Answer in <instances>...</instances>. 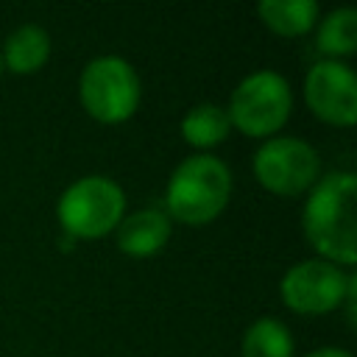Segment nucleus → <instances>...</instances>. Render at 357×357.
Masks as SVG:
<instances>
[{
    "label": "nucleus",
    "mask_w": 357,
    "mask_h": 357,
    "mask_svg": "<svg viewBox=\"0 0 357 357\" xmlns=\"http://www.w3.org/2000/svg\"><path fill=\"white\" fill-rule=\"evenodd\" d=\"M81 103L100 123H123L137 112L139 78L120 56L92 59L81 73Z\"/></svg>",
    "instance_id": "obj_5"
},
{
    "label": "nucleus",
    "mask_w": 357,
    "mask_h": 357,
    "mask_svg": "<svg viewBox=\"0 0 357 357\" xmlns=\"http://www.w3.org/2000/svg\"><path fill=\"white\" fill-rule=\"evenodd\" d=\"M126 195L106 176H84L59 198V223L73 237H103L123 220Z\"/></svg>",
    "instance_id": "obj_4"
},
{
    "label": "nucleus",
    "mask_w": 357,
    "mask_h": 357,
    "mask_svg": "<svg viewBox=\"0 0 357 357\" xmlns=\"http://www.w3.org/2000/svg\"><path fill=\"white\" fill-rule=\"evenodd\" d=\"M293 109V92L287 81L273 70H257L245 75L229 100V123L248 137L276 134Z\"/></svg>",
    "instance_id": "obj_3"
},
{
    "label": "nucleus",
    "mask_w": 357,
    "mask_h": 357,
    "mask_svg": "<svg viewBox=\"0 0 357 357\" xmlns=\"http://www.w3.org/2000/svg\"><path fill=\"white\" fill-rule=\"evenodd\" d=\"M257 11L259 20L282 36L307 33L318 17V6L312 0H262Z\"/></svg>",
    "instance_id": "obj_11"
},
{
    "label": "nucleus",
    "mask_w": 357,
    "mask_h": 357,
    "mask_svg": "<svg viewBox=\"0 0 357 357\" xmlns=\"http://www.w3.org/2000/svg\"><path fill=\"white\" fill-rule=\"evenodd\" d=\"M0 67H3V59H0Z\"/></svg>",
    "instance_id": "obj_16"
},
{
    "label": "nucleus",
    "mask_w": 357,
    "mask_h": 357,
    "mask_svg": "<svg viewBox=\"0 0 357 357\" xmlns=\"http://www.w3.org/2000/svg\"><path fill=\"white\" fill-rule=\"evenodd\" d=\"M307 106L332 126H354L357 120V78L335 59L315 61L304 78Z\"/></svg>",
    "instance_id": "obj_8"
},
{
    "label": "nucleus",
    "mask_w": 357,
    "mask_h": 357,
    "mask_svg": "<svg viewBox=\"0 0 357 357\" xmlns=\"http://www.w3.org/2000/svg\"><path fill=\"white\" fill-rule=\"evenodd\" d=\"M354 195L357 181L351 173H329L312 184L304 204L301 223L304 234L326 262L354 265L357 234H354Z\"/></svg>",
    "instance_id": "obj_1"
},
{
    "label": "nucleus",
    "mask_w": 357,
    "mask_h": 357,
    "mask_svg": "<svg viewBox=\"0 0 357 357\" xmlns=\"http://www.w3.org/2000/svg\"><path fill=\"white\" fill-rule=\"evenodd\" d=\"M229 128H231V123H229L226 109H220L215 103H198L181 120V134L195 148H212V145L223 142L229 137Z\"/></svg>",
    "instance_id": "obj_12"
},
{
    "label": "nucleus",
    "mask_w": 357,
    "mask_h": 357,
    "mask_svg": "<svg viewBox=\"0 0 357 357\" xmlns=\"http://www.w3.org/2000/svg\"><path fill=\"white\" fill-rule=\"evenodd\" d=\"M231 195V173L229 167L209 153L187 156L167 181V209L173 218L190 226H201L215 220Z\"/></svg>",
    "instance_id": "obj_2"
},
{
    "label": "nucleus",
    "mask_w": 357,
    "mask_h": 357,
    "mask_svg": "<svg viewBox=\"0 0 357 357\" xmlns=\"http://www.w3.org/2000/svg\"><path fill=\"white\" fill-rule=\"evenodd\" d=\"M318 153L296 137H273L254 153L257 181L276 195H298L318 181Z\"/></svg>",
    "instance_id": "obj_7"
},
{
    "label": "nucleus",
    "mask_w": 357,
    "mask_h": 357,
    "mask_svg": "<svg viewBox=\"0 0 357 357\" xmlns=\"http://www.w3.org/2000/svg\"><path fill=\"white\" fill-rule=\"evenodd\" d=\"M318 47L326 56H349L357 50V11L337 8L318 25Z\"/></svg>",
    "instance_id": "obj_14"
},
{
    "label": "nucleus",
    "mask_w": 357,
    "mask_h": 357,
    "mask_svg": "<svg viewBox=\"0 0 357 357\" xmlns=\"http://www.w3.org/2000/svg\"><path fill=\"white\" fill-rule=\"evenodd\" d=\"M307 357H351L346 349H335V346H329V349H318V351H310Z\"/></svg>",
    "instance_id": "obj_15"
},
{
    "label": "nucleus",
    "mask_w": 357,
    "mask_h": 357,
    "mask_svg": "<svg viewBox=\"0 0 357 357\" xmlns=\"http://www.w3.org/2000/svg\"><path fill=\"white\" fill-rule=\"evenodd\" d=\"M351 287H357V279L351 273H343L335 262L304 259L282 276L279 293H282V301L293 312L324 315L340 307Z\"/></svg>",
    "instance_id": "obj_6"
},
{
    "label": "nucleus",
    "mask_w": 357,
    "mask_h": 357,
    "mask_svg": "<svg viewBox=\"0 0 357 357\" xmlns=\"http://www.w3.org/2000/svg\"><path fill=\"white\" fill-rule=\"evenodd\" d=\"M243 357H293V337L276 318L254 321L243 335Z\"/></svg>",
    "instance_id": "obj_13"
},
{
    "label": "nucleus",
    "mask_w": 357,
    "mask_h": 357,
    "mask_svg": "<svg viewBox=\"0 0 357 357\" xmlns=\"http://www.w3.org/2000/svg\"><path fill=\"white\" fill-rule=\"evenodd\" d=\"M170 237V218L159 209H139L117 223V245L128 257H151L165 248Z\"/></svg>",
    "instance_id": "obj_9"
},
{
    "label": "nucleus",
    "mask_w": 357,
    "mask_h": 357,
    "mask_svg": "<svg viewBox=\"0 0 357 357\" xmlns=\"http://www.w3.org/2000/svg\"><path fill=\"white\" fill-rule=\"evenodd\" d=\"M50 56V36L39 25H20L17 31L8 33L6 47H3V61L11 73H36Z\"/></svg>",
    "instance_id": "obj_10"
}]
</instances>
